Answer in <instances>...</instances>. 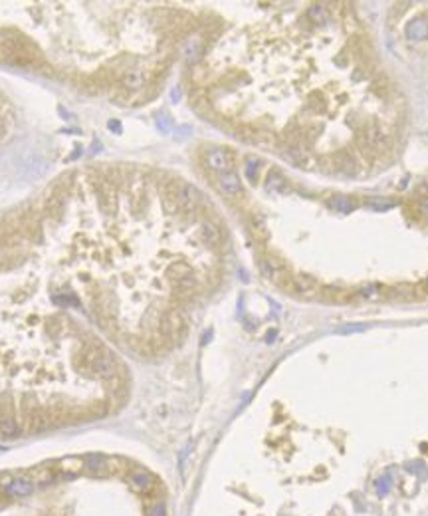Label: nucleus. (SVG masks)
Segmentation results:
<instances>
[{"mask_svg": "<svg viewBox=\"0 0 428 516\" xmlns=\"http://www.w3.org/2000/svg\"><path fill=\"white\" fill-rule=\"evenodd\" d=\"M34 481L32 479H26V477H18V479H12L10 485L6 487V495L12 497V499H24L28 495H32L34 491Z\"/></svg>", "mask_w": 428, "mask_h": 516, "instance_id": "nucleus-8", "label": "nucleus"}, {"mask_svg": "<svg viewBox=\"0 0 428 516\" xmlns=\"http://www.w3.org/2000/svg\"><path fill=\"white\" fill-rule=\"evenodd\" d=\"M258 266H260V272L268 278V280H274V282H280L282 286L287 284V280L291 278L287 274V268L285 264L276 257H260L258 260Z\"/></svg>", "mask_w": 428, "mask_h": 516, "instance_id": "nucleus-1", "label": "nucleus"}, {"mask_svg": "<svg viewBox=\"0 0 428 516\" xmlns=\"http://www.w3.org/2000/svg\"><path fill=\"white\" fill-rule=\"evenodd\" d=\"M121 82H123V86L127 87V89H143L147 80H145V76H143L141 72H137V70H129V72H125V74H123Z\"/></svg>", "mask_w": 428, "mask_h": 516, "instance_id": "nucleus-15", "label": "nucleus"}, {"mask_svg": "<svg viewBox=\"0 0 428 516\" xmlns=\"http://www.w3.org/2000/svg\"><path fill=\"white\" fill-rule=\"evenodd\" d=\"M198 237H200L202 245H206L208 249H216V247H220V243H222V231L218 229L216 223H212V221H208V219L200 223Z\"/></svg>", "mask_w": 428, "mask_h": 516, "instance_id": "nucleus-5", "label": "nucleus"}, {"mask_svg": "<svg viewBox=\"0 0 428 516\" xmlns=\"http://www.w3.org/2000/svg\"><path fill=\"white\" fill-rule=\"evenodd\" d=\"M127 483H129L131 489H133L135 493H139V495H151V493L155 491V487H157L155 477H153L149 471H145V469H133V471H129Z\"/></svg>", "mask_w": 428, "mask_h": 516, "instance_id": "nucleus-2", "label": "nucleus"}, {"mask_svg": "<svg viewBox=\"0 0 428 516\" xmlns=\"http://www.w3.org/2000/svg\"><path fill=\"white\" fill-rule=\"evenodd\" d=\"M407 36L411 40H427L428 38V20L427 18H417L409 24Z\"/></svg>", "mask_w": 428, "mask_h": 516, "instance_id": "nucleus-12", "label": "nucleus"}, {"mask_svg": "<svg viewBox=\"0 0 428 516\" xmlns=\"http://www.w3.org/2000/svg\"><path fill=\"white\" fill-rule=\"evenodd\" d=\"M252 231H254V235L256 237H262V239H266L268 237V227H266V221H264V217H252Z\"/></svg>", "mask_w": 428, "mask_h": 516, "instance_id": "nucleus-17", "label": "nucleus"}, {"mask_svg": "<svg viewBox=\"0 0 428 516\" xmlns=\"http://www.w3.org/2000/svg\"><path fill=\"white\" fill-rule=\"evenodd\" d=\"M34 477H36V483H40V485H48V483H52V473L48 471V469H40V471H36L34 473Z\"/></svg>", "mask_w": 428, "mask_h": 516, "instance_id": "nucleus-20", "label": "nucleus"}, {"mask_svg": "<svg viewBox=\"0 0 428 516\" xmlns=\"http://www.w3.org/2000/svg\"><path fill=\"white\" fill-rule=\"evenodd\" d=\"M159 127H161L163 131H167V129H169V123L165 121V117H161V119H159Z\"/></svg>", "mask_w": 428, "mask_h": 516, "instance_id": "nucleus-22", "label": "nucleus"}, {"mask_svg": "<svg viewBox=\"0 0 428 516\" xmlns=\"http://www.w3.org/2000/svg\"><path fill=\"white\" fill-rule=\"evenodd\" d=\"M18 435H20V425L14 417H10V415L0 417V437L2 439H14Z\"/></svg>", "mask_w": 428, "mask_h": 516, "instance_id": "nucleus-14", "label": "nucleus"}, {"mask_svg": "<svg viewBox=\"0 0 428 516\" xmlns=\"http://www.w3.org/2000/svg\"><path fill=\"white\" fill-rule=\"evenodd\" d=\"M109 129H111V131H115V133H119V131H121V127H119V123H117V121H109Z\"/></svg>", "mask_w": 428, "mask_h": 516, "instance_id": "nucleus-21", "label": "nucleus"}, {"mask_svg": "<svg viewBox=\"0 0 428 516\" xmlns=\"http://www.w3.org/2000/svg\"><path fill=\"white\" fill-rule=\"evenodd\" d=\"M204 159H206V165H208L212 171H218V173L230 171V169H232V163H234L232 155H230L226 149H210Z\"/></svg>", "mask_w": 428, "mask_h": 516, "instance_id": "nucleus-4", "label": "nucleus"}, {"mask_svg": "<svg viewBox=\"0 0 428 516\" xmlns=\"http://www.w3.org/2000/svg\"><path fill=\"white\" fill-rule=\"evenodd\" d=\"M58 467H60V473L64 477H74V475H78L84 469V463L78 457H66V459H62L58 463Z\"/></svg>", "mask_w": 428, "mask_h": 516, "instance_id": "nucleus-13", "label": "nucleus"}, {"mask_svg": "<svg viewBox=\"0 0 428 516\" xmlns=\"http://www.w3.org/2000/svg\"><path fill=\"white\" fill-rule=\"evenodd\" d=\"M216 185H218V189H220L224 195H228V197H234V195H240V193H242V183H240L238 175L234 171L220 173Z\"/></svg>", "mask_w": 428, "mask_h": 516, "instance_id": "nucleus-9", "label": "nucleus"}, {"mask_svg": "<svg viewBox=\"0 0 428 516\" xmlns=\"http://www.w3.org/2000/svg\"><path fill=\"white\" fill-rule=\"evenodd\" d=\"M147 516H167V509L163 501H153L147 507Z\"/></svg>", "mask_w": 428, "mask_h": 516, "instance_id": "nucleus-19", "label": "nucleus"}, {"mask_svg": "<svg viewBox=\"0 0 428 516\" xmlns=\"http://www.w3.org/2000/svg\"><path fill=\"white\" fill-rule=\"evenodd\" d=\"M284 288H289L299 296H315L321 292V286L311 276H291Z\"/></svg>", "mask_w": 428, "mask_h": 516, "instance_id": "nucleus-3", "label": "nucleus"}, {"mask_svg": "<svg viewBox=\"0 0 428 516\" xmlns=\"http://www.w3.org/2000/svg\"><path fill=\"white\" fill-rule=\"evenodd\" d=\"M331 207H333L335 211H339V213H351V211L355 209L353 201L347 199V197H335V199L331 201Z\"/></svg>", "mask_w": 428, "mask_h": 516, "instance_id": "nucleus-16", "label": "nucleus"}, {"mask_svg": "<svg viewBox=\"0 0 428 516\" xmlns=\"http://www.w3.org/2000/svg\"><path fill=\"white\" fill-rule=\"evenodd\" d=\"M64 207H66V195L58 189L54 195H50L44 203V213L48 215V219L52 221H60L62 213H64Z\"/></svg>", "mask_w": 428, "mask_h": 516, "instance_id": "nucleus-7", "label": "nucleus"}, {"mask_svg": "<svg viewBox=\"0 0 428 516\" xmlns=\"http://www.w3.org/2000/svg\"><path fill=\"white\" fill-rule=\"evenodd\" d=\"M117 373H119L117 361L113 359L111 353L103 351V353L97 357V361L93 363V375H97V377H101V379H109V377H113V375H117Z\"/></svg>", "mask_w": 428, "mask_h": 516, "instance_id": "nucleus-6", "label": "nucleus"}, {"mask_svg": "<svg viewBox=\"0 0 428 516\" xmlns=\"http://www.w3.org/2000/svg\"><path fill=\"white\" fill-rule=\"evenodd\" d=\"M266 189L268 191H272V193H287V181H285V177L282 175L280 171H270L268 173V179H266Z\"/></svg>", "mask_w": 428, "mask_h": 516, "instance_id": "nucleus-11", "label": "nucleus"}, {"mask_svg": "<svg viewBox=\"0 0 428 516\" xmlns=\"http://www.w3.org/2000/svg\"><path fill=\"white\" fill-rule=\"evenodd\" d=\"M87 471L93 477H105L109 475V459L103 455H91L87 457Z\"/></svg>", "mask_w": 428, "mask_h": 516, "instance_id": "nucleus-10", "label": "nucleus"}, {"mask_svg": "<svg viewBox=\"0 0 428 516\" xmlns=\"http://www.w3.org/2000/svg\"><path fill=\"white\" fill-rule=\"evenodd\" d=\"M260 165H262V161H260L258 157H254V155L246 159V177H248L250 181H256L258 169H260Z\"/></svg>", "mask_w": 428, "mask_h": 516, "instance_id": "nucleus-18", "label": "nucleus"}]
</instances>
